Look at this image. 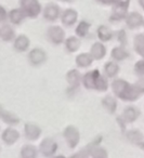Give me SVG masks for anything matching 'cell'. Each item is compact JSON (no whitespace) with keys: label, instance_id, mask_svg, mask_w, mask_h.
I'll list each match as a JSON object with an SVG mask.
<instances>
[{"label":"cell","instance_id":"52a82bcc","mask_svg":"<svg viewBox=\"0 0 144 158\" xmlns=\"http://www.w3.org/2000/svg\"><path fill=\"white\" fill-rule=\"evenodd\" d=\"M99 75H100V73H99L98 69L91 70V72L87 73L83 76V86L88 89H95V81H96V78L99 77Z\"/></svg>","mask_w":144,"mask_h":158},{"label":"cell","instance_id":"30bf717a","mask_svg":"<svg viewBox=\"0 0 144 158\" xmlns=\"http://www.w3.org/2000/svg\"><path fill=\"white\" fill-rule=\"evenodd\" d=\"M25 134L29 140H36V139L39 138L40 133H41V130L38 126L34 125V123H26L24 127Z\"/></svg>","mask_w":144,"mask_h":158},{"label":"cell","instance_id":"277c9868","mask_svg":"<svg viewBox=\"0 0 144 158\" xmlns=\"http://www.w3.org/2000/svg\"><path fill=\"white\" fill-rule=\"evenodd\" d=\"M64 138L67 141V144L70 145V147L74 148L77 146V144L79 143V132L73 126L67 127L64 130Z\"/></svg>","mask_w":144,"mask_h":158},{"label":"cell","instance_id":"e575fe53","mask_svg":"<svg viewBox=\"0 0 144 158\" xmlns=\"http://www.w3.org/2000/svg\"><path fill=\"white\" fill-rule=\"evenodd\" d=\"M118 36H119V41H120V44H126V41H127V38H126V33H125V31H120L119 33H118Z\"/></svg>","mask_w":144,"mask_h":158},{"label":"cell","instance_id":"f1b7e54d","mask_svg":"<svg viewBox=\"0 0 144 158\" xmlns=\"http://www.w3.org/2000/svg\"><path fill=\"white\" fill-rule=\"evenodd\" d=\"M22 157L24 158H34L36 156V148L33 145H26L22 148Z\"/></svg>","mask_w":144,"mask_h":158},{"label":"cell","instance_id":"7c38bea8","mask_svg":"<svg viewBox=\"0 0 144 158\" xmlns=\"http://www.w3.org/2000/svg\"><path fill=\"white\" fill-rule=\"evenodd\" d=\"M60 14V9L57 6L55 5H48L44 8V16L49 21H54L59 18Z\"/></svg>","mask_w":144,"mask_h":158},{"label":"cell","instance_id":"d6986e66","mask_svg":"<svg viewBox=\"0 0 144 158\" xmlns=\"http://www.w3.org/2000/svg\"><path fill=\"white\" fill-rule=\"evenodd\" d=\"M93 56L88 53H81L76 57V63L78 64L80 67H87V66L91 65Z\"/></svg>","mask_w":144,"mask_h":158},{"label":"cell","instance_id":"484cf974","mask_svg":"<svg viewBox=\"0 0 144 158\" xmlns=\"http://www.w3.org/2000/svg\"><path fill=\"white\" fill-rule=\"evenodd\" d=\"M98 36L103 41H108L112 38V36H113V33L106 26H100L98 29Z\"/></svg>","mask_w":144,"mask_h":158},{"label":"cell","instance_id":"ba28073f","mask_svg":"<svg viewBox=\"0 0 144 158\" xmlns=\"http://www.w3.org/2000/svg\"><path fill=\"white\" fill-rule=\"evenodd\" d=\"M126 23L130 28L134 29L143 24V18H142L141 14L137 13V12H132V13H130L127 16Z\"/></svg>","mask_w":144,"mask_h":158},{"label":"cell","instance_id":"83f0119b","mask_svg":"<svg viewBox=\"0 0 144 158\" xmlns=\"http://www.w3.org/2000/svg\"><path fill=\"white\" fill-rule=\"evenodd\" d=\"M1 118H2V120L5 121V123H10V125H18L19 121H20V119H19L15 115L9 112H2Z\"/></svg>","mask_w":144,"mask_h":158},{"label":"cell","instance_id":"8fae6325","mask_svg":"<svg viewBox=\"0 0 144 158\" xmlns=\"http://www.w3.org/2000/svg\"><path fill=\"white\" fill-rule=\"evenodd\" d=\"M77 18H78L77 12L73 9H68V10H66L63 13V15H62V22H63V24L66 25V26H72L77 21Z\"/></svg>","mask_w":144,"mask_h":158},{"label":"cell","instance_id":"f35d334b","mask_svg":"<svg viewBox=\"0 0 144 158\" xmlns=\"http://www.w3.org/2000/svg\"><path fill=\"white\" fill-rule=\"evenodd\" d=\"M61 1H65V2H73L74 0H61Z\"/></svg>","mask_w":144,"mask_h":158},{"label":"cell","instance_id":"603a6c76","mask_svg":"<svg viewBox=\"0 0 144 158\" xmlns=\"http://www.w3.org/2000/svg\"><path fill=\"white\" fill-rule=\"evenodd\" d=\"M0 37L5 41H10L14 37V31L10 26H3L0 28Z\"/></svg>","mask_w":144,"mask_h":158},{"label":"cell","instance_id":"cb8c5ba5","mask_svg":"<svg viewBox=\"0 0 144 158\" xmlns=\"http://www.w3.org/2000/svg\"><path fill=\"white\" fill-rule=\"evenodd\" d=\"M112 56L115 60H117V61H122V60L127 59V57L129 56V53L127 52L124 48L118 47V48L113 49V51H112Z\"/></svg>","mask_w":144,"mask_h":158},{"label":"cell","instance_id":"e0dca14e","mask_svg":"<svg viewBox=\"0 0 144 158\" xmlns=\"http://www.w3.org/2000/svg\"><path fill=\"white\" fill-rule=\"evenodd\" d=\"M138 117H139V110L137 108L132 107V106H129V107H127L125 110L124 118L127 123H133Z\"/></svg>","mask_w":144,"mask_h":158},{"label":"cell","instance_id":"ac0fdd59","mask_svg":"<svg viewBox=\"0 0 144 158\" xmlns=\"http://www.w3.org/2000/svg\"><path fill=\"white\" fill-rule=\"evenodd\" d=\"M134 50L135 52H138V54H140L141 56L144 57V35L140 34L134 37Z\"/></svg>","mask_w":144,"mask_h":158},{"label":"cell","instance_id":"2e32d148","mask_svg":"<svg viewBox=\"0 0 144 158\" xmlns=\"http://www.w3.org/2000/svg\"><path fill=\"white\" fill-rule=\"evenodd\" d=\"M105 52H106V50L102 44H94L91 47V55L95 60H101L102 57H104Z\"/></svg>","mask_w":144,"mask_h":158},{"label":"cell","instance_id":"ffe728a7","mask_svg":"<svg viewBox=\"0 0 144 158\" xmlns=\"http://www.w3.org/2000/svg\"><path fill=\"white\" fill-rule=\"evenodd\" d=\"M29 47V40L26 36H20V37L16 38L15 42H14V48L18 51H25L27 50V48Z\"/></svg>","mask_w":144,"mask_h":158},{"label":"cell","instance_id":"4fadbf2b","mask_svg":"<svg viewBox=\"0 0 144 158\" xmlns=\"http://www.w3.org/2000/svg\"><path fill=\"white\" fill-rule=\"evenodd\" d=\"M19 136H20V134H19V132L16 131V130L9 128V129H6L5 132L2 133V140L5 141L7 144L11 145L16 142Z\"/></svg>","mask_w":144,"mask_h":158},{"label":"cell","instance_id":"8d00e7d4","mask_svg":"<svg viewBox=\"0 0 144 158\" xmlns=\"http://www.w3.org/2000/svg\"><path fill=\"white\" fill-rule=\"evenodd\" d=\"M99 2H102V3H111L112 0H98Z\"/></svg>","mask_w":144,"mask_h":158},{"label":"cell","instance_id":"4dcf8cb0","mask_svg":"<svg viewBox=\"0 0 144 158\" xmlns=\"http://www.w3.org/2000/svg\"><path fill=\"white\" fill-rule=\"evenodd\" d=\"M107 81L103 78L101 75H99V77L96 78V81H95V89L99 91H105L107 89Z\"/></svg>","mask_w":144,"mask_h":158},{"label":"cell","instance_id":"8992f818","mask_svg":"<svg viewBox=\"0 0 144 158\" xmlns=\"http://www.w3.org/2000/svg\"><path fill=\"white\" fill-rule=\"evenodd\" d=\"M57 149V145L52 139H44L40 144V151L44 156H52Z\"/></svg>","mask_w":144,"mask_h":158},{"label":"cell","instance_id":"d590c367","mask_svg":"<svg viewBox=\"0 0 144 158\" xmlns=\"http://www.w3.org/2000/svg\"><path fill=\"white\" fill-rule=\"evenodd\" d=\"M8 14L7 12H6V10L3 9L2 7H0V22H3V21L7 19Z\"/></svg>","mask_w":144,"mask_h":158},{"label":"cell","instance_id":"74e56055","mask_svg":"<svg viewBox=\"0 0 144 158\" xmlns=\"http://www.w3.org/2000/svg\"><path fill=\"white\" fill-rule=\"evenodd\" d=\"M139 2H140V6L144 9V0H139Z\"/></svg>","mask_w":144,"mask_h":158},{"label":"cell","instance_id":"ab89813d","mask_svg":"<svg viewBox=\"0 0 144 158\" xmlns=\"http://www.w3.org/2000/svg\"><path fill=\"white\" fill-rule=\"evenodd\" d=\"M2 112H3V110H2V107L0 106V116H1V114H2Z\"/></svg>","mask_w":144,"mask_h":158},{"label":"cell","instance_id":"9c48e42d","mask_svg":"<svg viewBox=\"0 0 144 158\" xmlns=\"http://www.w3.org/2000/svg\"><path fill=\"white\" fill-rule=\"evenodd\" d=\"M44 60H46V53L41 49H34L29 53V61L34 65H39L42 62H44Z\"/></svg>","mask_w":144,"mask_h":158},{"label":"cell","instance_id":"6da1fadb","mask_svg":"<svg viewBox=\"0 0 144 158\" xmlns=\"http://www.w3.org/2000/svg\"><path fill=\"white\" fill-rule=\"evenodd\" d=\"M112 87L114 93L124 101H135L139 98L140 92L135 89V87L131 86L122 79L114 80Z\"/></svg>","mask_w":144,"mask_h":158},{"label":"cell","instance_id":"1f68e13d","mask_svg":"<svg viewBox=\"0 0 144 158\" xmlns=\"http://www.w3.org/2000/svg\"><path fill=\"white\" fill-rule=\"evenodd\" d=\"M134 70L138 75H144V60L138 61L134 65Z\"/></svg>","mask_w":144,"mask_h":158},{"label":"cell","instance_id":"7a4b0ae2","mask_svg":"<svg viewBox=\"0 0 144 158\" xmlns=\"http://www.w3.org/2000/svg\"><path fill=\"white\" fill-rule=\"evenodd\" d=\"M130 0H112L114 5V12L111 16V20L118 21L126 16V11L129 7Z\"/></svg>","mask_w":144,"mask_h":158},{"label":"cell","instance_id":"d6a6232c","mask_svg":"<svg viewBox=\"0 0 144 158\" xmlns=\"http://www.w3.org/2000/svg\"><path fill=\"white\" fill-rule=\"evenodd\" d=\"M91 155L94 156V157H106L107 154L105 153V151L102 148H93Z\"/></svg>","mask_w":144,"mask_h":158},{"label":"cell","instance_id":"9a60e30c","mask_svg":"<svg viewBox=\"0 0 144 158\" xmlns=\"http://www.w3.org/2000/svg\"><path fill=\"white\" fill-rule=\"evenodd\" d=\"M26 16H27L26 13H25L23 9H14V10H12L9 14L10 21H11L13 24H20Z\"/></svg>","mask_w":144,"mask_h":158},{"label":"cell","instance_id":"836d02e7","mask_svg":"<svg viewBox=\"0 0 144 158\" xmlns=\"http://www.w3.org/2000/svg\"><path fill=\"white\" fill-rule=\"evenodd\" d=\"M134 87L140 93H144V78L138 80V81L134 84Z\"/></svg>","mask_w":144,"mask_h":158},{"label":"cell","instance_id":"d4e9b609","mask_svg":"<svg viewBox=\"0 0 144 158\" xmlns=\"http://www.w3.org/2000/svg\"><path fill=\"white\" fill-rule=\"evenodd\" d=\"M66 44V49H67L70 52H75L79 49V46H80V41L79 39H77L76 37H70L65 42Z\"/></svg>","mask_w":144,"mask_h":158},{"label":"cell","instance_id":"7402d4cb","mask_svg":"<svg viewBox=\"0 0 144 158\" xmlns=\"http://www.w3.org/2000/svg\"><path fill=\"white\" fill-rule=\"evenodd\" d=\"M127 138L130 142L134 143V144H140L143 142V134L138 130H131V131L127 132Z\"/></svg>","mask_w":144,"mask_h":158},{"label":"cell","instance_id":"5bb4252c","mask_svg":"<svg viewBox=\"0 0 144 158\" xmlns=\"http://www.w3.org/2000/svg\"><path fill=\"white\" fill-rule=\"evenodd\" d=\"M66 78H67V82L72 89H75L79 86L80 75H79V73L76 69H72L70 72H68V74L66 75Z\"/></svg>","mask_w":144,"mask_h":158},{"label":"cell","instance_id":"44dd1931","mask_svg":"<svg viewBox=\"0 0 144 158\" xmlns=\"http://www.w3.org/2000/svg\"><path fill=\"white\" fill-rule=\"evenodd\" d=\"M102 104L109 113H114L116 110V108H117V102H116V100L114 99L113 97H111V95L105 97L104 99L102 100Z\"/></svg>","mask_w":144,"mask_h":158},{"label":"cell","instance_id":"3957f363","mask_svg":"<svg viewBox=\"0 0 144 158\" xmlns=\"http://www.w3.org/2000/svg\"><path fill=\"white\" fill-rule=\"evenodd\" d=\"M20 2L21 7L27 16L36 18L41 11V7H40V3L38 2V0H21Z\"/></svg>","mask_w":144,"mask_h":158},{"label":"cell","instance_id":"5b68a950","mask_svg":"<svg viewBox=\"0 0 144 158\" xmlns=\"http://www.w3.org/2000/svg\"><path fill=\"white\" fill-rule=\"evenodd\" d=\"M48 36L50 38V40L55 44H61L64 40V37H65V33L64 31L59 26H52L48 29Z\"/></svg>","mask_w":144,"mask_h":158},{"label":"cell","instance_id":"f546056e","mask_svg":"<svg viewBox=\"0 0 144 158\" xmlns=\"http://www.w3.org/2000/svg\"><path fill=\"white\" fill-rule=\"evenodd\" d=\"M89 27H90L89 23L80 22L78 26H77V28H76V34L79 36V37H83V36L87 35L88 31H89Z\"/></svg>","mask_w":144,"mask_h":158},{"label":"cell","instance_id":"4316f807","mask_svg":"<svg viewBox=\"0 0 144 158\" xmlns=\"http://www.w3.org/2000/svg\"><path fill=\"white\" fill-rule=\"evenodd\" d=\"M104 69H105V73H106L107 76L114 77L118 74V72H119V66H118L116 63H114V62H108V63L105 65Z\"/></svg>","mask_w":144,"mask_h":158}]
</instances>
